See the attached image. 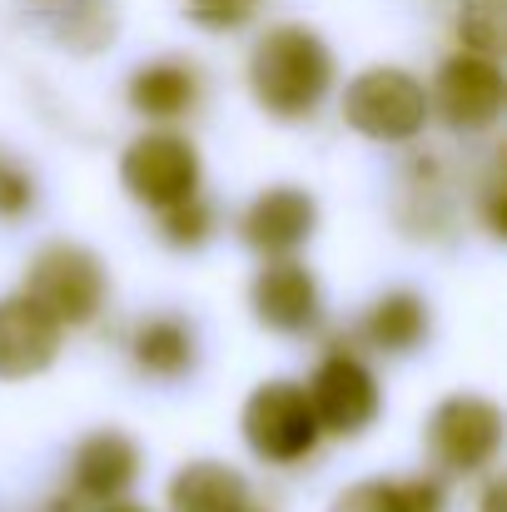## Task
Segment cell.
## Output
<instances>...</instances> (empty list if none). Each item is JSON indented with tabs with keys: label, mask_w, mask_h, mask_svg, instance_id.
Returning a JSON list of instances; mask_svg holds the SVG:
<instances>
[{
	"label": "cell",
	"mask_w": 507,
	"mask_h": 512,
	"mask_svg": "<svg viewBox=\"0 0 507 512\" xmlns=\"http://www.w3.org/2000/svg\"><path fill=\"white\" fill-rule=\"evenodd\" d=\"M249 85L274 120H304L334 85V55L309 25H274L249 55Z\"/></svg>",
	"instance_id": "6da1fadb"
},
{
	"label": "cell",
	"mask_w": 507,
	"mask_h": 512,
	"mask_svg": "<svg viewBox=\"0 0 507 512\" xmlns=\"http://www.w3.org/2000/svg\"><path fill=\"white\" fill-rule=\"evenodd\" d=\"M105 264L85 244H45L25 264V289L60 329H80L105 304Z\"/></svg>",
	"instance_id": "7a4b0ae2"
},
{
	"label": "cell",
	"mask_w": 507,
	"mask_h": 512,
	"mask_svg": "<svg viewBox=\"0 0 507 512\" xmlns=\"http://www.w3.org/2000/svg\"><path fill=\"white\" fill-rule=\"evenodd\" d=\"M343 120L363 140L378 145H403L428 125V90L393 65H373L343 90Z\"/></svg>",
	"instance_id": "3957f363"
},
{
	"label": "cell",
	"mask_w": 507,
	"mask_h": 512,
	"mask_svg": "<svg viewBox=\"0 0 507 512\" xmlns=\"http://www.w3.org/2000/svg\"><path fill=\"white\" fill-rule=\"evenodd\" d=\"M319 418L309 408V393L304 383H289V378H274V383H259L244 403V443L264 458V463H299L319 448Z\"/></svg>",
	"instance_id": "277c9868"
},
{
	"label": "cell",
	"mask_w": 507,
	"mask_h": 512,
	"mask_svg": "<svg viewBox=\"0 0 507 512\" xmlns=\"http://www.w3.org/2000/svg\"><path fill=\"white\" fill-rule=\"evenodd\" d=\"M428 448L453 473H478L503 448V408L478 393H453L428 418Z\"/></svg>",
	"instance_id": "5b68a950"
},
{
	"label": "cell",
	"mask_w": 507,
	"mask_h": 512,
	"mask_svg": "<svg viewBox=\"0 0 507 512\" xmlns=\"http://www.w3.org/2000/svg\"><path fill=\"white\" fill-rule=\"evenodd\" d=\"M120 184L130 189V199H140L150 209H169V204L199 194V150L169 130L140 135L120 160Z\"/></svg>",
	"instance_id": "8992f818"
},
{
	"label": "cell",
	"mask_w": 507,
	"mask_h": 512,
	"mask_svg": "<svg viewBox=\"0 0 507 512\" xmlns=\"http://www.w3.org/2000/svg\"><path fill=\"white\" fill-rule=\"evenodd\" d=\"M503 95H507V85H503L498 60L463 50V55H453V60L438 70V85H433L428 110H438L458 135H478V130L498 125Z\"/></svg>",
	"instance_id": "52a82bcc"
},
{
	"label": "cell",
	"mask_w": 507,
	"mask_h": 512,
	"mask_svg": "<svg viewBox=\"0 0 507 512\" xmlns=\"http://www.w3.org/2000/svg\"><path fill=\"white\" fill-rule=\"evenodd\" d=\"M304 393H309V408H314L324 433L353 438V433H363L378 418V383L353 353H329L314 368Z\"/></svg>",
	"instance_id": "ba28073f"
},
{
	"label": "cell",
	"mask_w": 507,
	"mask_h": 512,
	"mask_svg": "<svg viewBox=\"0 0 507 512\" xmlns=\"http://www.w3.org/2000/svg\"><path fill=\"white\" fill-rule=\"evenodd\" d=\"M249 304H254V319L274 334H304V329L319 324V309H324L319 279L299 259H269L254 274Z\"/></svg>",
	"instance_id": "9c48e42d"
},
{
	"label": "cell",
	"mask_w": 507,
	"mask_h": 512,
	"mask_svg": "<svg viewBox=\"0 0 507 512\" xmlns=\"http://www.w3.org/2000/svg\"><path fill=\"white\" fill-rule=\"evenodd\" d=\"M60 324L30 299V294H10L0 299V378H35L55 363L60 353Z\"/></svg>",
	"instance_id": "30bf717a"
},
{
	"label": "cell",
	"mask_w": 507,
	"mask_h": 512,
	"mask_svg": "<svg viewBox=\"0 0 507 512\" xmlns=\"http://www.w3.org/2000/svg\"><path fill=\"white\" fill-rule=\"evenodd\" d=\"M314 224H319V204H314V194H304L294 184H274L244 209V239L269 259L309 244Z\"/></svg>",
	"instance_id": "8fae6325"
},
{
	"label": "cell",
	"mask_w": 507,
	"mask_h": 512,
	"mask_svg": "<svg viewBox=\"0 0 507 512\" xmlns=\"http://www.w3.org/2000/svg\"><path fill=\"white\" fill-rule=\"evenodd\" d=\"M70 478H75V493L90 498V503H115L135 478H140V448L135 438H125L120 428H100L90 433L75 458H70Z\"/></svg>",
	"instance_id": "7c38bea8"
},
{
	"label": "cell",
	"mask_w": 507,
	"mask_h": 512,
	"mask_svg": "<svg viewBox=\"0 0 507 512\" xmlns=\"http://www.w3.org/2000/svg\"><path fill=\"white\" fill-rule=\"evenodd\" d=\"M249 508V483L239 468L199 458L184 463L169 483V512H244Z\"/></svg>",
	"instance_id": "4fadbf2b"
},
{
	"label": "cell",
	"mask_w": 507,
	"mask_h": 512,
	"mask_svg": "<svg viewBox=\"0 0 507 512\" xmlns=\"http://www.w3.org/2000/svg\"><path fill=\"white\" fill-rule=\"evenodd\" d=\"M130 105L145 120H179L199 105V70L184 60H155L140 65L130 80Z\"/></svg>",
	"instance_id": "5bb4252c"
},
{
	"label": "cell",
	"mask_w": 507,
	"mask_h": 512,
	"mask_svg": "<svg viewBox=\"0 0 507 512\" xmlns=\"http://www.w3.org/2000/svg\"><path fill=\"white\" fill-rule=\"evenodd\" d=\"M135 363L150 373V378H184L189 368H194V358H199V348H194V329L184 324V319H174V314H155V319H145L140 329H135Z\"/></svg>",
	"instance_id": "9a60e30c"
},
{
	"label": "cell",
	"mask_w": 507,
	"mask_h": 512,
	"mask_svg": "<svg viewBox=\"0 0 507 512\" xmlns=\"http://www.w3.org/2000/svg\"><path fill=\"white\" fill-rule=\"evenodd\" d=\"M428 334V304L413 289H393L383 294L368 319H363V339L373 343L378 353H413Z\"/></svg>",
	"instance_id": "2e32d148"
},
{
	"label": "cell",
	"mask_w": 507,
	"mask_h": 512,
	"mask_svg": "<svg viewBox=\"0 0 507 512\" xmlns=\"http://www.w3.org/2000/svg\"><path fill=\"white\" fill-rule=\"evenodd\" d=\"M329 512H443V488L428 478H403V483L368 478L343 488Z\"/></svg>",
	"instance_id": "e0dca14e"
},
{
	"label": "cell",
	"mask_w": 507,
	"mask_h": 512,
	"mask_svg": "<svg viewBox=\"0 0 507 512\" xmlns=\"http://www.w3.org/2000/svg\"><path fill=\"white\" fill-rule=\"evenodd\" d=\"M507 0H458V35H463V45L473 50V55H488V60H498V50H503V15Z\"/></svg>",
	"instance_id": "ac0fdd59"
},
{
	"label": "cell",
	"mask_w": 507,
	"mask_h": 512,
	"mask_svg": "<svg viewBox=\"0 0 507 512\" xmlns=\"http://www.w3.org/2000/svg\"><path fill=\"white\" fill-rule=\"evenodd\" d=\"M160 214H165V239L169 244H179V249H199V244L209 239V229H214V214H209V204H204L199 194L169 204V209H160Z\"/></svg>",
	"instance_id": "d6986e66"
},
{
	"label": "cell",
	"mask_w": 507,
	"mask_h": 512,
	"mask_svg": "<svg viewBox=\"0 0 507 512\" xmlns=\"http://www.w3.org/2000/svg\"><path fill=\"white\" fill-rule=\"evenodd\" d=\"M35 204V179L20 160L0 155V219H20Z\"/></svg>",
	"instance_id": "ffe728a7"
},
{
	"label": "cell",
	"mask_w": 507,
	"mask_h": 512,
	"mask_svg": "<svg viewBox=\"0 0 507 512\" xmlns=\"http://www.w3.org/2000/svg\"><path fill=\"white\" fill-rule=\"evenodd\" d=\"M184 10L204 30H239L259 10V0H184Z\"/></svg>",
	"instance_id": "44dd1931"
},
{
	"label": "cell",
	"mask_w": 507,
	"mask_h": 512,
	"mask_svg": "<svg viewBox=\"0 0 507 512\" xmlns=\"http://www.w3.org/2000/svg\"><path fill=\"white\" fill-rule=\"evenodd\" d=\"M483 512H503V488H498V483L488 488V498H483Z\"/></svg>",
	"instance_id": "7402d4cb"
},
{
	"label": "cell",
	"mask_w": 507,
	"mask_h": 512,
	"mask_svg": "<svg viewBox=\"0 0 507 512\" xmlns=\"http://www.w3.org/2000/svg\"><path fill=\"white\" fill-rule=\"evenodd\" d=\"M100 512H145V508H135V503H120V498H115V503H105Z\"/></svg>",
	"instance_id": "603a6c76"
},
{
	"label": "cell",
	"mask_w": 507,
	"mask_h": 512,
	"mask_svg": "<svg viewBox=\"0 0 507 512\" xmlns=\"http://www.w3.org/2000/svg\"><path fill=\"white\" fill-rule=\"evenodd\" d=\"M244 512H259V508H254V503H249V508H244Z\"/></svg>",
	"instance_id": "cb8c5ba5"
}]
</instances>
